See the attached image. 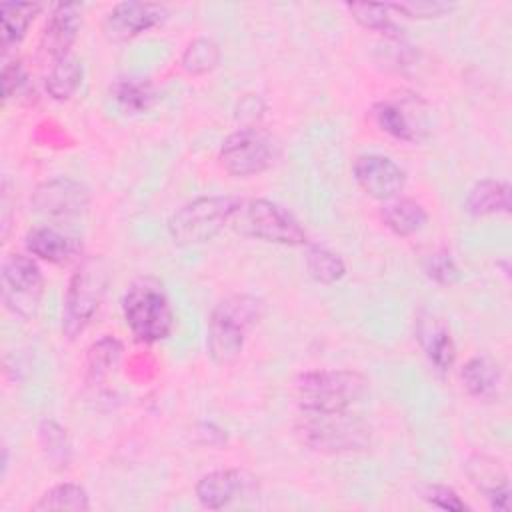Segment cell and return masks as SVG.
Instances as JSON below:
<instances>
[{"label":"cell","mask_w":512,"mask_h":512,"mask_svg":"<svg viewBox=\"0 0 512 512\" xmlns=\"http://www.w3.org/2000/svg\"><path fill=\"white\" fill-rule=\"evenodd\" d=\"M38 440L46 462L54 470H64L72 462V444L66 430L54 420H42L38 424Z\"/></svg>","instance_id":"25"},{"label":"cell","mask_w":512,"mask_h":512,"mask_svg":"<svg viewBox=\"0 0 512 512\" xmlns=\"http://www.w3.org/2000/svg\"><path fill=\"white\" fill-rule=\"evenodd\" d=\"M122 312L126 326L140 342H160L174 328L170 298L160 280L152 276L138 278L128 286L122 298Z\"/></svg>","instance_id":"3"},{"label":"cell","mask_w":512,"mask_h":512,"mask_svg":"<svg viewBox=\"0 0 512 512\" xmlns=\"http://www.w3.org/2000/svg\"><path fill=\"white\" fill-rule=\"evenodd\" d=\"M352 172L362 192L380 202L396 198L406 186V172L392 158L382 154L358 156Z\"/></svg>","instance_id":"11"},{"label":"cell","mask_w":512,"mask_h":512,"mask_svg":"<svg viewBox=\"0 0 512 512\" xmlns=\"http://www.w3.org/2000/svg\"><path fill=\"white\" fill-rule=\"evenodd\" d=\"M472 216H492L510 212V184L502 180H480L476 182L464 202Z\"/></svg>","instance_id":"19"},{"label":"cell","mask_w":512,"mask_h":512,"mask_svg":"<svg viewBox=\"0 0 512 512\" xmlns=\"http://www.w3.org/2000/svg\"><path fill=\"white\" fill-rule=\"evenodd\" d=\"M264 102L258 94H248L244 96L238 106H236V118L244 124V126H254L260 118H262V112H264Z\"/></svg>","instance_id":"35"},{"label":"cell","mask_w":512,"mask_h":512,"mask_svg":"<svg viewBox=\"0 0 512 512\" xmlns=\"http://www.w3.org/2000/svg\"><path fill=\"white\" fill-rule=\"evenodd\" d=\"M80 28H82L80 4L66 2V4L54 6L40 34V50L52 60H60L68 56L72 44L78 38Z\"/></svg>","instance_id":"13"},{"label":"cell","mask_w":512,"mask_h":512,"mask_svg":"<svg viewBox=\"0 0 512 512\" xmlns=\"http://www.w3.org/2000/svg\"><path fill=\"white\" fill-rule=\"evenodd\" d=\"M238 232L282 246H304L308 236L300 222L280 204L266 198L242 200L232 222Z\"/></svg>","instance_id":"7"},{"label":"cell","mask_w":512,"mask_h":512,"mask_svg":"<svg viewBox=\"0 0 512 512\" xmlns=\"http://www.w3.org/2000/svg\"><path fill=\"white\" fill-rule=\"evenodd\" d=\"M424 272L430 280L442 286H452L460 280V270L448 252H434L424 262Z\"/></svg>","instance_id":"31"},{"label":"cell","mask_w":512,"mask_h":512,"mask_svg":"<svg viewBox=\"0 0 512 512\" xmlns=\"http://www.w3.org/2000/svg\"><path fill=\"white\" fill-rule=\"evenodd\" d=\"M422 498L442 510H450V512H464L468 510V504L456 494V490H452L450 486L444 484H426L422 488Z\"/></svg>","instance_id":"33"},{"label":"cell","mask_w":512,"mask_h":512,"mask_svg":"<svg viewBox=\"0 0 512 512\" xmlns=\"http://www.w3.org/2000/svg\"><path fill=\"white\" fill-rule=\"evenodd\" d=\"M466 470L472 482L476 484V488L486 496L492 510H500V512L510 510L508 476L502 470L498 460L484 454H476L468 460Z\"/></svg>","instance_id":"15"},{"label":"cell","mask_w":512,"mask_h":512,"mask_svg":"<svg viewBox=\"0 0 512 512\" xmlns=\"http://www.w3.org/2000/svg\"><path fill=\"white\" fill-rule=\"evenodd\" d=\"M416 338L438 372H448L456 360V346L450 328L434 314L420 312L416 320Z\"/></svg>","instance_id":"14"},{"label":"cell","mask_w":512,"mask_h":512,"mask_svg":"<svg viewBox=\"0 0 512 512\" xmlns=\"http://www.w3.org/2000/svg\"><path fill=\"white\" fill-rule=\"evenodd\" d=\"M122 354V342L110 334L98 338L90 348L86 356V368L90 380H102L118 362Z\"/></svg>","instance_id":"30"},{"label":"cell","mask_w":512,"mask_h":512,"mask_svg":"<svg viewBox=\"0 0 512 512\" xmlns=\"http://www.w3.org/2000/svg\"><path fill=\"white\" fill-rule=\"evenodd\" d=\"M168 18V8L158 2H118L104 16V34L112 42L132 40Z\"/></svg>","instance_id":"10"},{"label":"cell","mask_w":512,"mask_h":512,"mask_svg":"<svg viewBox=\"0 0 512 512\" xmlns=\"http://www.w3.org/2000/svg\"><path fill=\"white\" fill-rule=\"evenodd\" d=\"M372 116L376 126L386 132L388 136L402 140V142H418L420 132L418 126H414L412 118L406 114V108L392 100H382L374 104Z\"/></svg>","instance_id":"23"},{"label":"cell","mask_w":512,"mask_h":512,"mask_svg":"<svg viewBox=\"0 0 512 512\" xmlns=\"http://www.w3.org/2000/svg\"><path fill=\"white\" fill-rule=\"evenodd\" d=\"M380 218L384 226L396 236H412L420 232L428 222V212L424 206L412 198H392L384 202L380 210Z\"/></svg>","instance_id":"17"},{"label":"cell","mask_w":512,"mask_h":512,"mask_svg":"<svg viewBox=\"0 0 512 512\" xmlns=\"http://www.w3.org/2000/svg\"><path fill=\"white\" fill-rule=\"evenodd\" d=\"M82 78H84L82 62L74 54H68L60 60H54L44 86L50 98L64 102L76 94V90L82 84Z\"/></svg>","instance_id":"21"},{"label":"cell","mask_w":512,"mask_h":512,"mask_svg":"<svg viewBox=\"0 0 512 512\" xmlns=\"http://www.w3.org/2000/svg\"><path fill=\"white\" fill-rule=\"evenodd\" d=\"M370 380L356 370H310L296 378L300 412L350 410L366 392Z\"/></svg>","instance_id":"2"},{"label":"cell","mask_w":512,"mask_h":512,"mask_svg":"<svg viewBox=\"0 0 512 512\" xmlns=\"http://www.w3.org/2000/svg\"><path fill=\"white\" fill-rule=\"evenodd\" d=\"M90 202L88 188L78 180L58 176L36 186L32 206L36 212L50 218H70L86 210Z\"/></svg>","instance_id":"12"},{"label":"cell","mask_w":512,"mask_h":512,"mask_svg":"<svg viewBox=\"0 0 512 512\" xmlns=\"http://www.w3.org/2000/svg\"><path fill=\"white\" fill-rule=\"evenodd\" d=\"M262 312L264 302L252 294H232L216 304L206 334V350L214 364H232L242 354L244 342Z\"/></svg>","instance_id":"1"},{"label":"cell","mask_w":512,"mask_h":512,"mask_svg":"<svg viewBox=\"0 0 512 512\" xmlns=\"http://www.w3.org/2000/svg\"><path fill=\"white\" fill-rule=\"evenodd\" d=\"M346 10L350 12V16L368 30L374 32H382L386 36L398 38L400 30L394 24L392 16H390V4H374V2H352L346 4Z\"/></svg>","instance_id":"29"},{"label":"cell","mask_w":512,"mask_h":512,"mask_svg":"<svg viewBox=\"0 0 512 512\" xmlns=\"http://www.w3.org/2000/svg\"><path fill=\"white\" fill-rule=\"evenodd\" d=\"M2 302L16 316L30 320L36 316L44 292V276L38 264L24 254H8L2 262Z\"/></svg>","instance_id":"9"},{"label":"cell","mask_w":512,"mask_h":512,"mask_svg":"<svg viewBox=\"0 0 512 512\" xmlns=\"http://www.w3.org/2000/svg\"><path fill=\"white\" fill-rule=\"evenodd\" d=\"M108 280L110 268L102 256H86L76 266L68 282L62 314V332L68 340H74L88 328L106 294Z\"/></svg>","instance_id":"5"},{"label":"cell","mask_w":512,"mask_h":512,"mask_svg":"<svg viewBox=\"0 0 512 512\" xmlns=\"http://www.w3.org/2000/svg\"><path fill=\"white\" fill-rule=\"evenodd\" d=\"M26 250L40 260H46L52 264H62V262H68L76 254L78 244L74 238H70L54 228L42 226V228H32L26 234Z\"/></svg>","instance_id":"18"},{"label":"cell","mask_w":512,"mask_h":512,"mask_svg":"<svg viewBox=\"0 0 512 512\" xmlns=\"http://www.w3.org/2000/svg\"><path fill=\"white\" fill-rule=\"evenodd\" d=\"M28 74L20 60H10L2 68V92L4 100H10L14 94H18L26 86Z\"/></svg>","instance_id":"34"},{"label":"cell","mask_w":512,"mask_h":512,"mask_svg":"<svg viewBox=\"0 0 512 512\" xmlns=\"http://www.w3.org/2000/svg\"><path fill=\"white\" fill-rule=\"evenodd\" d=\"M454 4L438 2V0H408V2H392L390 10L406 16V18H440L448 14Z\"/></svg>","instance_id":"32"},{"label":"cell","mask_w":512,"mask_h":512,"mask_svg":"<svg viewBox=\"0 0 512 512\" xmlns=\"http://www.w3.org/2000/svg\"><path fill=\"white\" fill-rule=\"evenodd\" d=\"M276 158V142L256 126H242L226 136L218 152L220 166L238 178L256 176L268 170Z\"/></svg>","instance_id":"8"},{"label":"cell","mask_w":512,"mask_h":512,"mask_svg":"<svg viewBox=\"0 0 512 512\" xmlns=\"http://www.w3.org/2000/svg\"><path fill=\"white\" fill-rule=\"evenodd\" d=\"M112 96L126 112H144L156 100V90L146 78H122L112 86Z\"/></svg>","instance_id":"26"},{"label":"cell","mask_w":512,"mask_h":512,"mask_svg":"<svg viewBox=\"0 0 512 512\" xmlns=\"http://www.w3.org/2000/svg\"><path fill=\"white\" fill-rule=\"evenodd\" d=\"M220 62V46L216 40L208 38V36H200L194 38L182 52L180 64L184 68V72L192 74V76H200V74H208L212 72Z\"/></svg>","instance_id":"28"},{"label":"cell","mask_w":512,"mask_h":512,"mask_svg":"<svg viewBox=\"0 0 512 512\" xmlns=\"http://www.w3.org/2000/svg\"><path fill=\"white\" fill-rule=\"evenodd\" d=\"M42 4L38 2H2L0 4V32H2V48L8 52L16 44H20L40 14Z\"/></svg>","instance_id":"20"},{"label":"cell","mask_w":512,"mask_h":512,"mask_svg":"<svg viewBox=\"0 0 512 512\" xmlns=\"http://www.w3.org/2000/svg\"><path fill=\"white\" fill-rule=\"evenodd\" d=\"M34 512H50V510H70V512H86L90 510V496L84 486L76 482H62L46 490L36 504H32Z\"/></svg>","instance_id":"24"},{"label":"cell","mask_w":512,"mask_h":512,"mask_svg":"<svg viewBox=\"0 0 512 512\" xmlns=\"http://www.w3.org/2000/svg\"><path fill=\"white\" fill-rule=\"evenodd\" d=\"M246 482L244 472L236 468L212 470L196 482V498L204 508L220 510L244 492Z\"/></svg>","instance_id":"16"},{"label":"cell","mask_w":512,"mask_h":512,"mask_svg":"<svg viewBox=\"0 0 512 512\" xmlns=\"http://www.w3.org/2000/svg\"><path fill=\"white\" fill-rule=\"evenodd\" d=\"M296 434L308 448L322 454L358 452L370 444L368 424L350 410L300 412Z\"/></svg>","instance_id":"4"},{"label":"cell","mask_w":512,"mask_h":512,"mask_svg":"<svg viewBox=\"0 0 512 512\" xmlns=\"http://www.w3.org/2000/svg\"><path fill=\"white\" fill-rule=\"evenodd\" d=\"M234 196H200L180 206L166 222L174 244L192 246L218 236L228 226L240 206Z\"/></svg>","instance_id":"6"},{"label":"cell","mask_w":512,"mask_h":512,"mask_svg":"<svg viewBox=\"0 0 512 512\" xmlns=\"http://www.w3.org/2000/svg\"><path fill=\"white\" fill-rule=\"evenodd\" d=\"M462 386L476 398H490L496 394L500 384V368L488 356L470 358L460 370Z\"/></svg>","instance_id":"22"},{"label":"cell","mask_w":512,"mask_h":512,"mask_svg":"<svg viewBox=\"0 0 512 512\" xmlns=\"http://www.w3.org/2000/svg\"><path fill=\"white\" fill-rule=\"evenodd\" d=\"M306 268H308V274L312 276V280H316L318 284H326V286L336 284L346 274L344 260L336 252H332L324 246H318V244H308Z\"/></svg>","instance_id":"27"}]
</instances>
